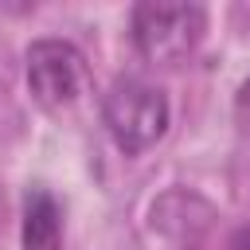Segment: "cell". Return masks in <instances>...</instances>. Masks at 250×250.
I'll use <instances>...</instances> for the list:
<instances>
[{
	"instance_id": "277c9868",
	"label": "cell",
	"mask_w": 250,
	"mask_h": 250,
	"mask_svg": "<svg viewBox=\"0 0 250 250\" xmlns=\"http://www.w3.org/2000/svg\"><path fill=\"white\" fill-rule=\"evenodd\" d=\"M20 238L23 250H62V211L47 188H27Z\"/></svg>"
},
{
	"instance_id": "7a4b0ae2",
	"label": "cell",
	"mask_w": 250,
	"mask_h": 250,
	"mask_svg": "<svg viewBox=\"0 0 250 250\" xmlns=\"http://www.w3.org/2000/svg\"><path fill=\"white\" fill-rule=\"evenodd\" d=\"M207 12L199 4H137L133 8V43L148 62L176 66L203 39Z\"/></svg>"
},
{
	"instance_id": "8992f818",
	"label": "cell",
	"mask_w": 250,
	"mask_h": 250,
	"mask_svg": "<svg viewBox=\"0 0 250 250\" xmlns=\"http://www.w3.org/2000/svg\"><path fill=\"white\" fill-rule=\"evenodd\" d=\"M227 250H250V227H238L234 238L227 242Z\"/></svg>"
},
{
	"instance_id": "3957f363",
	"label": "cell",
	"mask_w": 250,
	"mask_h": 250,
	"mask_svg": "<svg viewBox=\"0 0 250 250\" xmlns=\"http://www.w3.org/2000/svg\"><path fill=\"white\" fill-rule=\"evenodd\" d=\"M90 86L86 59L66 39H35L27 47V90L39 105L62 109L74 105Z\"/></svg>"
},
{
	"instance_id": "6da1fadb",
	"label": "cell",
	"mask_w": 250,
	"mask_h": 250,
	"mask_svg": "<svg viewBox=\"0 0 250 250\" xmlns=\"http://www.w3.org/2000/svg\"><path fill=\"white\" fill-rule=\"evenodd\" d=\"M102 121L125 156L152 148L168 129V98L145 78H117L102 98Z\"/></svg>"
},
{
	"instance_id": "5b68a950",
	"label": "cell",
	"mask_w": 250,
	"mask_h": 250,
	"mask_svg": "<svg viewBox=\"0 0 250 250\" xmlns=\"http://www.w3.org/2000/svg\"><path fill=\"white\" fill-rule=\"evenodd\" d=\"M234 109H238V117L250 125V78L238 86V98H234Z\"/></svg>"
}]
</instances>
